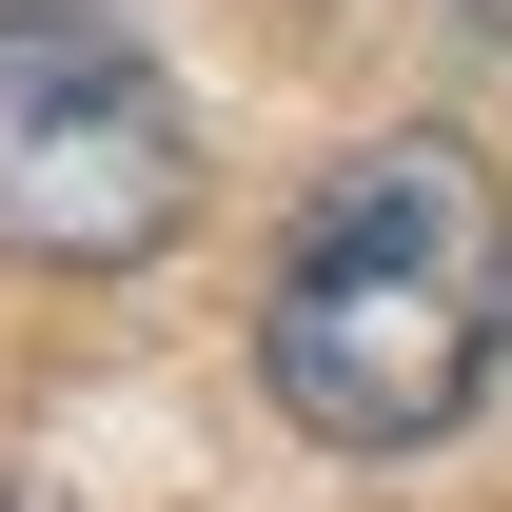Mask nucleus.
<instances>
[{
    "label": "nucleus",
    "instance_id": "1",
    "mask_svg": "<svg viewBox=\"0 0 512 512\" xmlns=\"http://www.w3.org/2000/svg\"><path fill=\"white\" fill-rule=\"evenodd\" d=\"M512 355V197L473 138H375L296 197L276 296H256V375L335 453H434Z\"/></svg>",
    "mask_w": 512,
    "mask_h": 512
},
{
    "label": "nucleus",
    "instance_id": "2",
    "mask_svg": "<svg viewBox=\"0 0 512 512\" xmlns=\"http://www.w3.org/2000/svg\"><path fill=\"white\" fill-rule=\"evenodd\" d=\"M197 217V138L99 0H0V237L40 276H138Z\"/></svg>",
    "mask_w": 512,
    "mask_h": 512
}]
</instances>
